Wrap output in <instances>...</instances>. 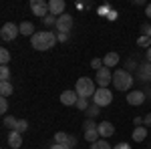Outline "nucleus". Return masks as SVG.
Here are the masks:
<instances>
[{
  "mask_svg": "<svg viewBox=\"0 0 151 149\" xmlns=\"http://www.w3.org/2000/svg\"><path fill=\"white\" fill-rule=\"evenodd\" d=\"M0 95L6 97V99L12 95V83L10 81H2V83H0Z\"/></svg>",
  "mask_w": 151,
  "mask_h": 149,
  "instance_id": "f3484780",
  "label": "nucleus"
},
{
  "mask_svg": "<svg viewBox=\"0 0 151 149\" xmlns=\"http://www.w3.org/2000/svg\"><path fill=\"white\" fill-rule=\"evenodd\" d=\"M133 123H135V127H141V125H143V119H141V117H135Z\"/></svg>",
  "mask_w": 151,
  "mask_h": 149,
  "instance_id": "58836bf2",
  "label": "nucleus"
},
{
  "mask_svg": "<svg viewBox=\"0 0 151 149\" xmlns=\"http://www.w3.org/2000/svg\"><path fill=\"white\" fill-rule=\"evenodd\" d=\"M145 16H147V18H151V4H147V6H145Z\"/></svg>",
  "mask_w": 151,
  "mask_h": 149,
  "instance_id": "ea45409f",
  "label": "nucleus"
},
{
  "mask_svg": "<svg viewBox=\"0 0 151 149\" xmlns=\"http://www.w3.org/2000/svg\"><path fill=\"white\" fill-rule=\"evenodd\" d=\"M77 101H79L77 91H63L60 93V103L63 105H77Z\"/></svg>",
  "mask_w": 151,
  "mask_h": 149,
  "instance_id": "f8f14e48",
  "label": "nucleus"
},
{
  "mask_svg": "<svg viewBox=\"0 0 151 149\" xmlns=\"http://www.w3.org/2000/svg\"><path fill=\"white\" fill-rule=\"evenodd\" d=\"M67 145H69L70 149H75L77 147V137H75V135H69V143H67Z\"/></svg>",
  "mask_w": 151,
  "mask_h": 149,
  "instance_id": "72a5a7b5",
  "label": "nucleus"
},
{
  "mask_svg": "<svg viewBox=\"0 0 151 149\" xmlns=\"http://www.w3.org/2000/svg\"><path fill=\"white\" fill-rule=\"evenodd\" d=\"M30 45L35 50H48L57 45V35L50 32V30H40L30 38Z\"/></svg>",
  "mask_w": 151,
  "mask_h": 149,
  "instance_id": "f257e3e1",
  "label": "nucleus"
},
{
  "mask_svg": "<svg viewBox=\"0 0 151 149\" xmlns=\"http://www.w3.org/2000/svg\"><path fill=\"white\" fill-rule=\"evenodd\" d=\"M137 45L143 46V48H151V38H149V36H143V35H141L139 38H137Z\"/></svg>",
  "mask_w": 151,
  "mask_h": 149,
  "instance_id": "bb28decb",
  "label": "nucleus"
},
{
  "mask_svg": "<svg viewBox=\"0 0 151 149\" xmlns=\"http://www.w3.org/2000/svg\"><path fill=\"white\" fill-rule=\"evenodd\" d=\"M125 99H127L129 105H143L145 103V93L143 91H129Z\"/></svg>",
  "mask_w": 151,
  "mask_h": 149,
  "instance_id": "9d476101",
  "label": "nucleus"
},
{
  "mask_svg": "<svg viewBox=\"0 0 151 149\" xmlns=\"http://www.w3.org/2000/svg\"><path fill=\"white\" fill-rule=\"evenodd\" d=\"M111 101H113V93L109 91V89H97L93 95V103L97 105V107H107V105H111Z\"/></svg>",
  "mask_w": 151,
  "mask_h": 149,
  "instance_id": "20e7f679",
  "label": "nucleus"
},
{
  "mask_svg": "<svg viewBox=\"0 0 151 149\" xmlns=\"http://www.w3.org/2000/svg\"><path fill=\"white\" fill-rule=\"evenodd\" d=\"M145 57H147V63H151V48H147V55Z\"/></svg>",
  "mask_w": 151,
  "mask_h": 149,
  "instance_id": "a19ab883",
  "label": "nucleus"
},
{
  "mask_svg": "<svg viewBox=\"0 0 151 149\" xmlns=\"http://www.w3.org/2000/svg\"><path fill=\"white\" fill-rule=\"evenodd\" d=\"M103 65L107 67V69H111V67L119 65V55H117V53H107L105 58H103Z\"/></svg>",
  "mask_w": 151,
  "mask_h": 149,
  "instance_id": "2eb2a0df",
  "label": "nucleus"
},
{
  "mask_svg": "<svg viewBox=\"0 0 151 149\" xmlns=\"http://www.w3.org/2000/svg\"><path fill=\"white\" fill-rule=\"evenodd\" d=\"M8 145H10L12 149H18L22 145V135H20L18 131H10V133H8Z\"/></svg>",
  "mask_w": 151,
  "mask_h": 149,
  "instance_id": "ddd939ff",
  "label": "nucleus"
},
{
  "mask_svg": "<svg viewBox=\"0 0 151 149\" xmlns=\"http://www.w3.org/2000/svg\"><path fill=\"white\" fill-rule=\"evenodd\" d=\"M77 107H79L81 111H87V109H89V99H85V97H79V101H77Z\"/></svg>",
  "mask_w": 151,
  "mask_h": 149,
  "instance_id": "c85d7f7f",
  "label": "nucleus"
},
{
  "mask_svg": "<svg viewBox=\"0 0 151 149\" xmlns=\"http://www.w3.org/2000/svg\"><path fill=\"white\" fill-rule=\"evenodd\" d=\"M147 139V129H145V125H141V127H135L133 129V141H145Z\"/></svg>",
  "mask_w": 151,
  "mask_h": 149,
  "instance_id": "dca6fc26",
  "label": "nucleus"
},
{
  "mask_svg": "<svg viewBox=\"0 0 151 149\" xmlns=\"http://www.w3.org/2000/svg\"><path fill=\"white\" fill-rule=\"evenodd\" d=\"M97 131H99L101 139H109L113 133H115V127H113V123H109V121H103V123H99Z\"/></svg>",
  "mask_w": 151,
  "mask_h": 149,
  "instance_id": "9b49d317",
  "label": "nucleus"
},
{
  "mask_svg": "<svg viewBox=\"0 0 151 149\" xmlns=\"http://www.w3.org/2000/svg\"><path fill=\"white\" fill-rule=\"evenodd\" d=\"M69 36L70 35H63V32H58V35H57V40H58V42H65V40H69Z\"/></svg>",
  "mask_w": 151,
  "mask_h": 149,
  "instance_id": "f704fd0d",
  "label": "nucleus"
},
{
  "mask_svg": "<svg viewBox=\"0 0 151 149\" xmlns=\"http://www.w3.org/2000/svg\"><path fill=\"white\" fill-rule=\"evenodd\" d=\"M2 81H10V69H8V65L0 67V83Z\"/></svg>",
  "mask_w": 151,
  "mask_h": 149,
  "instance_id": "b1692460",
  "label": "nucleus"
},
{
  "mask_svg": "<svg viewBox=\"0 0 151 149\" xmlns=\"http://www.w3.org/2000/svg\"><path fill=\"white\" fill-rule=\"evenodd\" d=\"M97 89H99V87H97V83H95L93 79H89V77H81V79L77 81V87H75L77 95H79V97H85V99L93 97Z\"/></svg>",
  "mask_w": 151,
  "mask_h": 149,
  "instance_id": "7ed1b4c3",
  "label": "nucleus"
},
{
  "mask_svg": "<svg viewBox=\"0 0 151 149\" xmlns=\"http://www.w3.org/2000/svg\"><path fill=\"white\" fill-rule=\"evenodd\" d=\"M141 32H143V36H149V38H151V24L149 22H143V24H141Z\"/></svg>",
  "mask_w": 151,
  "mask_h": 149,
  "instance_id": "473e14b6",
  "label": "nucleus"
},
{
  "mask_svg": "<svg viewBox=\"0 0 151 149\" xmlns=\"http://www.w3.org/2000/svg\"><path fill=\"white\" fill-rule=\"evenodd\" d=\"M16 125H18V119H16V117H12V115H6V117H4V127H8L10 131H14Z\"/></svg>",
  "mask_w": 151,
  "mask_h": 149,
  "instance_id": "6ab92c4d",
  "label": "nucleus"
},
{
  "mask_svg": "<svg viewBox=\"0 0 151 149\" xmlns=\"http://www.w3.org/2000/svg\"><path fill=\"white\" fill-rule=\"evenodd\" d=\"M139 75L143 81H151V63H145L139 67Z\"/></svg>",
  "mask_w": 151,
  "mask_h": 149,
  "instance_id": "a211bd4d",
  "label": "nucleus"
},
{
  "mask_svg": "<svg viewBox=\"0 0 151 149\" xmlns=\"http://www.w3.org/2000/svg\"><path fill=\"white\" fill-rule=\"evenodd\" d=\"M99 131L97 129H91V131H85V139L89 141V143H95V141H99Z\"/></svg>",
  "mask_w": 151,
  "mask_h": 149,
  "instance_id": "aec40b11",
  "label": "nucleus"
},
{
  "mask_svg": "<svg viewBox=\"0 0 151 149\" xmlns=\"http://www.w3.org/2000/svg\"><path fill=\"white\" fill-rule=\"evenodd\" d=\"M18 28H20V35H24V36H32L36 35V30H35V24L32 22H28V20H24V22H20L18 24Z\"/></svg>",
  "mask_w": 151,
  "mask_h": 149,
  "instance_id": "4468645a",
  "label": "nucleus"
},
{
  "mask_svg": "<svg viewBox=\"0 0 151 149\" xmlns=\"http://www.w3.org/2000/svg\"><path fill=\"white\" fill-rule=\"evenodd\" d=\"M30 10H32V14H35V16L42 18V20H45L48 14H50L48 2H45V0H30Z\"/></svg>",
  "mask_w": 151,
  "mask_h": 149,
  "instance_id": "39448f33",
  "label": "nucleus"
},
{
  "mask_svg": "<svg viewBox=\"0 0 151 149\" xmlns=\"http://www.w3.org/2000/svg\"><path fill=\"white\" fill-rule=\"evenodd\" d=\"M113 149H131V145L123 141V143H117V145H115V147H113Z\"/></svg>",
  "mask_w": 151,
  "mask_h": 149,
  "instance_id": "c9c22d12",
  "label": "nucleus"
},
{
  "mask_svg": "<svg viewBox=\"0 0 151 149\" xmlns=\"http://www.w3.org/2000/svg\"><path fill=\"white\" fill-rule=\"evenodd\" d=\"M99 109H101V107H97V105H95V103H93V105H89V109L85 111V115H87V119H95L97 115L101 113Z\"/></svg>",
  "mask_w": 151,
  "mask_h": 149,
  "instance_id": "412c9836",
  "label": "nucleus"
},
{
  "mask_svg": "<svg viewBox=\"0 0 151 149\" xmlns=\"http://www.w3.org/2000/svg\"><path fill=\"white\" fill-rule=\"evenodd\" d=\"M73 24H75L73 16L65 12L63 16H58V18H57V30H58V32H63V35H69L70 28H73Z\"/></svg>",
  "mask_w": 151,
  "mask_h": 149,
  "instance_id": "6e6552de",
  "label": "nucleus"
},
{
  "mask_svg": "<svg viewBox=\"0 0 151 149\" xmlns=\"http://www.w3.org/2000/svg\"><path fill=\"white\" fill-rule=\"evenodd\" d=\"M48 8H50V14L58 18V16H63V14H65L67 4H65V0H50V2H48Z\"/></svg>",
  "mask_w": 151,
  "mask_h": 149,
  "instance_id": "1a4fd4ad",
  "label": "nucleus"
},
{
  "mask_svg": "<svg viewBox=\"0 0 151 149\" xmlns=\"http://www.w3.org/2000/svg\"><path fill=\"white\" fill-rule=\"evenodd\" d=\"M143 125H145V127H151V113L145 115V119H143Z\"/></svg>",
  "mask_w": 151,
  "mask_h": 149,
  "instance_id": "4c0bfd02",
  "label": "nucleus"
},
{
  "mask_svg": "<svg viewBox=\"0 0 151 149\" xmlns=\"http://www.w3.org/2000/svg\"><path fill=\"white\" fill-rule=\"evenodd\" d=\"M45 22V26H57V16H52V14H48L47 18L42 20Z\"/></svg>",
  "mask_w": 151,
  "mask_h": 149,
  "instance_id": "2f4dec72",
  "label": "nucleus"
},
{
  "mask_svg": "<svg viewBox=\"0 0 151 149\" xmlns=\"http://www.w3.org/2000/svg\"><path fill=\"white\" fill-rule=\"evenodd\" d=\"M18 35H20V28H18V24H14V22H6L4 26H2V30H0L2 40H6V42L14 40Z\"/></svg>",
  "mask_w": 151,
  "mask_h": 149,
  "instance_id": "423d86ee",
  "label": "nucleus"
},
{
  "mask_svg": "<svg viewBox=\"0 0 151 149\" xmlns=\"http://www.w3.org/2000/svg\"><path fill=\"white\" fill-rule=\"evenodd\" d=\"M97 123H95L93 119H85V123H83V129H85V131H91V129H97Z\"/></svg>",
  "mask_w": 151,
  "mask_h": 149,
  "instance_id": "cd10ccee",
  "label": "nucleus"
},
{
  "mask_svg": "<svg viewBox=\"0 0 151 149\" xmlns=\"http://www.w3.org/2000/svg\"><path fill=\"white\" fill-rule=\"evenodd\" d=\"M91 67H93L95 71H101L105 67V65H103V58H93V60H91Z\"/></svg>",
  "mask_w": 151,
  "mask_h": 149,
  "instance_id": "7c9ffc66",
  "label": "nucleus"
},
{
  "mask_svg": "<svg viewBox=\"0 0 151 149\" xmlns=\"http://www.w3.org/2000/svg\"><path fill=\"white\" fill-rule=\"evenodd\" d=\"M91 149H113V147L109 145V141H107V139H99V141L91 143Z\"/></svg>",
  "mask_w": 151,
  "mask_h": 149,
  "instance_id": "4be33fe9",
  "label": "nucleus"
},
{
  "mask_svg": "<svg viewBox=\"0 0 151 149\" xmlns=\"http://www.w3.org/2000/svg\"><path fill=\"white\" fill-rule=\"evenodd\" d=\"M48 149H70L69 145H58V143H50V147Z\"/></svg>",
  "mask_w": 151,
  "mask_h": 149,
  "instance_id": "e433bc0d",
  "label": "nucleus"
},
{
  "mask_svg": "<svg viewBox=\"0 0 151 149\" xmlns=\"http://www.w3.org/2000/svg\"><path fill=\"white\" fill-rule=\"evenodd\" d=\"M14 131H18L20 135H22L24 131H28V121H26V119H18V125H16Z\"/></svg>",
  "mask_w": 151,
  "mask_h": 149,
  "instance_id": "a878e982",
  "label": "nucleus"
},
{
  "mask_svg": "<svg viewBox=\"0 0 151 149\" xmlns=\"http://www.w3.org/2000/svg\"><path fill=\"white\" fill-rule=\"evenodd\" d=\"M113 85H115L117 91H129L131 87H133V75L125 69H117L113 73Z\"/></svg>",
  "mask_w": 151,
  "mask_h": 149,
  "instance_id": "f03ea898",
  "label": "nucleus"
},
{
  "mask_svg": "<svg viewBox=\"0 0 151 149\" xmlns=\"http://www.w3.org/2000/svg\"><path fill=\"white\" fill-rule=\"evenodd\" d=\"M55 143H58V145H67V143H69V135H67L65 131H58L57 135H55Z\"/></svg>",
  "mask_w": 151,
  "mask_h": 149,
  "instance_id": "5701e85b",
  "label": "nucleus"
},
{
  "mask_svg": "<svg viewBox=\"0 0 151 149\" xmlns=\"http://www.w3.org/2000/svg\"><path fill=\"white\" fill-rule=\"evenodd\" d=\"M95 83H97V85H99L101 89H107V87H109V83H113V73H111V69L103 67L101 71H97Z\"/></svg>",
  "mask_w": 151,
  "mask_h": 149,
  "instance_id": "0eeeda50",
  "label": "nucleus"
},
{
  "mask_svg": "<svg viewBox=\"0 0 151 149\" xmlns=\"http://www.w3.org/2000/svg\"><path fill=\"white\" fill-rule=\"evenodd\" d=\"M0 63H2V65H8V63H10V53H8V48H0Z\"/></svg>",
  "mask_w": 151,
  "mask_h": 149,
  "instance_id": "393cba45",
  "label": "nucleus"
},
{
  "mask_svg": "<svg viewBox=\"0 0 151 149\" xmlns=\"http://www.w3.org/2000/svg\"><path fill=\"white\" fill-rule=\"evenodd\" d=\"M0 113L4 115V117H6V113H8V99H6V97L0 99Z\"/></svg>",
  "mask_w": 151,
  "mask_h": 149,
  "instance_id": "c756f323",
  "label": "nucleus"
}]
</instances>
